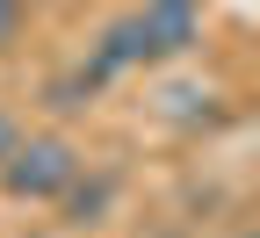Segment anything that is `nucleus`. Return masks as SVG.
<instances>
[{
    "label": "nucleus",
    "mask_w": 260,
    "mask_h": 238,
    "mask_svg": "<svg viewBox=\"0 0 260 238\" xmlns=\"http://www.w3.org/2000/svg\"><path fill=\"white\" fill-rule=\"evenodd\" d=\"M58 202H65V224H94V217L109 210V181H73Z\"/></svg>",
    "instance_id": "obj_3"
},
{
    "label": "nucleus",
    "mask_w": 260,
    "mask_h": 238,
    "mask_svg": "<svg viewBox=\"0 0 260 238\" xmlns=\"http://www.w3.org/2000/svg\"><path fill=\"white\" fill-rule=\"evenodd\" d=\"M73 181H80V152H73V138H58V130L15 138L8 159H0V188L15 202H58Z\"/></svg>",
    "instance_id": "obj_2"
},
{
    "label": "nucleus",
    "mask_w": 260,
    "mask_h": 238,
    "mask_svg": "<svg viewBox=\"0 0 260 238\" xmlns=\"http://www.w3.org/2000/svg\"><path fill=\"white\" fill-rule=\"evenodd\" d=\"M22 22H29V0H0V51L22 37Z\"/></svg>",
    "instance_id": "obj_4"
},
{
    "label": "nucleus",
    "mask_w": 260,
    "mask_h": 238,
    "mask_svg": "<svg viewBox=\"0 0 260 238\" xmlns=\"http://www.w3.org/2000/svg\"><path fill=\"white\" fill-rule=\"evenodd\" d=\"M8 145H15V123H8V116H0V159H8Z\"/></svg>",
    "instance_id": "obj_5"
},
{
    "label": "nucleus",
    "mask_w": 260,
    "mask_h": 238,
    "mask_svg": "<svg viewBox=\"0 0 260 238\" xmlns=\"http://www.w3.org/2000/svg\"><path fill=\"white\" fill-rule=\"evenodd\" d=\"M195 44H203V0H138L130 15H116L102 29V44L80 65L94 87H109L130 65H167V58H188Z\"/></svg>",
    "instance_id": "obj_1"
}]
</instances>
